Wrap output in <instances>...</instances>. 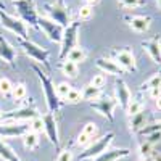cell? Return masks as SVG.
Masks as SVG:
<instances>
[{
	"label": "cell",
	"mask_w": 161,
	"mask_h": 161,
	"mask_svg": "<svg viewBox=\"0 0 161 161\" xmlns=\"http://www.w3.org/2000/svg\"><path fill=\"white\" fill-rule=\"evenodd\" d=\"M32 71L36 73V76L39 77V82L42 86V92H44V97H45V103H47V108L48 111L52 113H58L61 110V106L64 105L63 100H60V97L57 95V89H55V84L50 77V74L42 68L40 64H32Z\"/></svg>",
	"instance_id": "6da1fadb"
},
{
	"label": "cell",
	"mask_w": 161,
	"mask_h": 161,
	"mask_svg": "<svg viewBox=\"0 0 161 161\" xmlns=\"http://www.w3.org/2000/svg\"><path fill=\"white\" fill-rule=\"evenodd\" d=\"M18 42H19V47L23 48V52L31 60H34L36 64H40L47 73L50 71V52L47 48L37 45L36 42H32L29 39H18Z\"/></svg>",
	"instance_id": "7a4b0ae2"
},
{
	"label": "cell",
	"mask_w": 161,
	"mask_h": 161,
	"mask_svg": "<svg viewBox=\"0 0 161 161\" xmlns=\"http://www.w3.org/2000/svg\"><path fill=\"white\" fill-rule=\"evenodd\" d=\"M44 10L48 15V18L52 21L58 23L63 28H68V26L73 23L71 19V11H69V7H66L63 0H57V2H48V3H44Z\"/></svg>",
	"instance_id": "3957f363"
},
{
	"label": "cell",
	"mask_w": 161,
	"mask_h": 161,
	"mask_svg": "<svg viewBox=\"0 0 161 161\" xmlns=\"http://www.w3.org/2000/svg\"><path fill=\"white\" fill-rule=\"evenodd\" d=\"M113 139H114V132H106L100 139L93 140L87 148H84L82 153H79V161H86V159L92 161L93 158H97L98 155H102L103 152L108 150V147L111 145Z\"/></svg>",
	"instance_id": "277c9868"
},
{
	"label": "cell",
	"mask_w": 161,
	"mask_h": 161,
	"mask_svg": "<svg viewBox=\"0 0 161 161\" xmlns=\"http://www.w3.org/2000/svg\"><path fill=\"white\" fill-rule=\"evenodd\" d=\"M15 10L18 11L19 18L31 28L39 29V13L36 10L34 0H16L15 2Z\"/></svg>",
	"instance_id": "5b68a950"
},
{
	"label": "cell",
	"mask_w": 161,
	"mask_h": 161,
	"mask_svg": "<svg viewBox=\"0 0 161 161\" xmlns=\"http://www.w3.org/2000/svg\"><path fill=\"white\" fill-rule=\"evenodd\" d=\"M0 23L5 29L11 31L16 34L18 39H28V24H26L21 18H16L13 15H8L5 10L0 11Z\"/></svg>",
	"instance_id": "8992f818"
},
{
	"label": "cell",
	"mask_w": 161,
	"mask_h": 161,
	"mask_svg": "<svg viewBox=\"0 0 161 161\" xmlns=\"http://www.w3.org/2000/svg\"><path fill=\"white\" fill-rule=\"evenodd\" d=\"M79 21H73L68 28H64L63 39H61V47H60V60H64L68 53L77 45V31H79Z\"/></svg>",
	"instance_id": "52a82bcc"
},
{
	"label": "cell",
	"mask_w": 161,
	"mask_h": 161,
	"mask_svg": "<svg viewBox=\"0 0 161 161\" xmlns=\"http://www.w3.org/2000/svg\"><path fill=\"white\" fill-rule=\"evenodd\" d=\"M116 98L111 95H103L97 100L90 102V106L95 110L98 114H102L103 118H106L110 123H114V108H116Z\"/></svg>",
	"instance_id": "ba28073f"
},
{
	"label": "cell",
	"mask_w": 161,
	"mask_h": 161,
	"mask_svg": "<svg viewBox=\"0 0 161 161\" xmlns=\"http://www.w3.org/2000/svg\"><path fill=\"white\" fill-rule=\"evenodd\" d=\"M39 29L42 31L50 42H55V44H61V39H63V32H64V28L60 26L58 23L52 21L50 18H45V16H40L39 18Z\"/></svg>",
	"instance_id": "9c48e42d"
},
{
	"label": "cell",
	"mask_w": 161,
	"mask_h": 161,
	"mask_svg": "<svg viewBox=\"0 0 161 161\" xmlns=\"http://www.w3.org/2000/svg\"><path fill=\"white\" fill-rule=\"evenodd\" d=\"M39 116V111L34 105H24L18 110H11L3 113V121H18V123H31Z\"/></svg>",
	"instance_id": "30bf717a"
},
{
	"label": "cell",
	"mask_w": 161,
	"mask_h": 161,
	"mask_svg": "<svg viewBox=\"0 0 161 161\" xmlns=\"http://www.w3.org/2000/svg\"><path fill=\"white\" fill-rule=\"evenodd\" d=\"M26 132H29V123L7 121L5 124H0V139H15V137H23Z\"/></svg>",
	"instance_id": "8fae6325"
},
{
	"label": "cell",
	"mask_w": 161,
	"mask_h": 161,
	"mask_svg": "<svg viewBox=\"0 0 161 161\" xmlns=\"http://www.w3.org/2000/svg\"><path fill=\"white\" fill-rule=\"evenodd\" d=\"M44 119V132H45V136L47 139L53 143L58 148L60 147V134H58V121H57V114L55 113H45L42 116Z\"/></svg>",
	"instance_id": "7c38bea8"
},
{
	"label": "cell",
	"mask_w": 161,
	"mask_h": 161,
	"mask_svg": "<svg viewBox=\"0 0 161 161\" xmlns=\"http://www.w3.org/2000/svg\"><path fill=\"white\" fill-rule=\"evenodd\" d=\"M113 60H114L124 71H130V73L137 71L136 57H134V53H132L129 48H123V50L113 52Z\"/></svg>",
	"instance_id": "4fadbf2b"
},
{
	"label": "cell",
	"mask_w": 161,
	"mask_h": 161,
	"mask_svg": "<svg viewBox=\"0 0 161 161\" xmlns=\"http://www.w3.org/2000/svg\"><path fill=\"white\" fill-rule=\"evenodd\" d=\"M123 18L129 28L136 32H147L150 29L152 18L148 15H124Z\"/></svg>",
	"instance_id": "5bb4252c"
},
{
	"label": "cell",
	"mask_w": 161,
	"mask_h": 161,
	"mask_svg": "<svg viewBox=\"0 0 161 161\" xmlns=\"http://www.w3.org/2000/svg\"><path fill=\"white\" fill-rule=\"evenodd\" d=\"M142 47L148 53V57L152 58L153 63L161 64V36H155L152 39L142 40Z\"/></svg>",
	"instance_id": "9a60e30c"
},
{
	"label": "cell",
	"mask_w": 161,
	"mask_h": 161,
	"mask_svg": "<svg viewBox=\"0 0 161 161\" xmlns=\"http://www.w3.org/2000/svg\"><path fill=\"white\" fill-rule=\"evenodd\" d=\"M95 66L98 69H102L105 74H111V76H116V77H121L123 74H126V71L121 68L113 58H97Z\"/></svg>",
	"instance_id": "2e32d148"
},
{
	"label": "cell",
	"mask_w": 161,
	"mask_h": 161,
	"mask_svg": "<svg viewBox=\"0 0 161 161\" xmlns=\"http://www.w3.org/2000/svg\"><path fill=\"white\" fill-rule=\"evenodd\" d=\"M114 90H116V102H118V105L126 111L127 105H129V102L132 98V93H130L127 84L124 82L123 79H118L116 84H114Z\"/></svg>",
	"instance_id": "e0dca14e"
},
{
	"label": "cell",
	"mask_w": 161,
	"mask_h": 161,
	"mask_svg": "<svg viewBox=\"0 0 161 161\" xmlns=\"http://www.w3.org/2000/svg\"><path fill=\"white\" fill-rule=\"evenodd\" d=\"M0 60H3L11 68L15 66V60H16V48L3 36H0Z\"/></svg>",
	"instance_id": "ac0fdd59"
},
{
	"label": "cell",
	"mask_w": 161,
	"mask_h": 161,
	"mask_svg": "<svg viewBox=\"0 0 161 161\" xmlns=\"http://www.w3.org/2000/svg\"><path fill=\"white\" fill-rule=\"evenodd\" d=\"M148 124V110H142L129 118V130L132 134H140V130Z\"/></svg>",
	"instance_id": "d6986e66"
},
{
	"label": "cell",
	"mask_w": 161,
	"mask_h": 161,
	"mask_svg": "<svg viewBox=\"0 0 161 161\" xmlns=\"http://www.w3.org/2000/svg\"><path fill=\"white\" fill-rule=\"evenodd\" d=\"M129 155H130L129 148H108L97 158H93L92 161H118V159L127 158Z\"/></svg>",
	"instance_id": "ffe728a7"
},
{
	"label": "cell",
	"mask_w": 161,
	"mask_h": 161,
	"mask_svg": "<svg viewBox=\"0 0 161 161\" xmlns=\"http://www.w3.org/2000/svg\"><path fill=\"white\" fill-rule=\"evenodd\" d=\"M60 69L68 79H76L79 76V64H76V63H73L69 60H61Z\"/></svg>",
	"instance_id": "44dd1931"
},
{
	"label": "cell",
	"mask_w": 161,
	"mask_h": 161,
	"mask_svg": "<svg viewBox=\"0 0 161 161\" xmlns=\"http://www.w3.org/2000/svg\"><path fill=\"white\" fill-rule=\"evenodd\" d=\"M86 58H87V53H86V50L80 47V45H76L69 53H68V57H66L64 60H69V61H73V63H76V64H79V63H82V61H86Z\"/></svg>",
	"instance_id": "7402d4cb"
},
{
	"label": "cell",
	"mask_w": 161,
	"mask_h": 161,
	"mask_svg": "<svg viewBox=\"0 0 161 161\" xmlns=\"http://www.w3.org/2000/svg\"><path fill=\"white\" fill-rule=\"evenodd\" d=\"M0 158H2L3 161H23L16 155V152H13L3 140H0Z\"/></svg>",
	"instance_id": "603a6c76"
},
{
	"label": "cell",
	"mask_w": 161,
	"mask_h": 161,
	"mask_svg": "<svg viewBox=\"0 0 161 161\" xmlns=\"http://www.w3.org/2000/svg\"><path fill=\"white\" fill-rule=\"evenodd\" d=\"M152 89H161V69L158 73H155L147 82H143L140 86V90L139 92H143V90H152Z\"/></svg>",
	"instance_id": "cb8c5ba5"
},
{
	"label": "cell",
	"mask_w": 161,
	"mask_h": 161,
	"mask_svg": "<svg viewBox=\"0 0 161 161\" xmlns=\"http://www.w3.org/2000/svg\"><path fill=\"white\" fill-rule=\"evenodd\" d=\"M39 142H40V139H39V134H36V132H26L24 136H23V143H24V147L28 150H36L37 147H39Z\"/></svg>",
	"instance_id": "d4e9b609"
},
{
	"label": "cell",
	"mask_w": 161,
	"mask_h": 161,
	"mask_svg": "<svg viewBox=\"0 0 161 161\" xmlns=\"http://www.w3.org/2000/svg\"><path fill=\"white\" fill-rule=\"evenodd\" d=\"M102 97V89H97V87H93V86H86L84 90H82V98L86 102H93V100H97Z\"/></svg>",
	"instance_id": "484cf974"
},
{
	"label": "cell",
	"mask_w": 161,
	"mask_h": 161,
	"mask_svg": "<svg viewBox=\"0 0 161 161\" xmlns=\"http://www.w3.org/2000/svg\"><path fill=\"white\" fill-rule=\"evenodd\" d=\"M26 95H28V87H26L24 82H18L15 84V87H13V92H11V98L15 102H21L26 98Z\"/></svg>",
	"instance_id": "4316f807"
},
{
	"label": "cell",
	"mask_w": 161,
	"mask_h": 161,
	"mask_svg": "<svg viewBox=\"0 0 161 161\" xmlns=\"http://www.w3.org/2000/svg\"><path fill=\"white\" fill-rule=\"evenodd\" d=\"M143 110V102L140 100V97H136V98H130L129 105H127V108H126V113L127 116H134V114H137L139 111Z\"/></svg>",
	"instance_id": "83f0119b"
},
{
	"label": "cell",
	"mask_w": 161,
	"mask_h": 161,
	"mask_svg": "<svg viewBox=\"0 0 161 161\" xmlns=\"http://www.w3.org/2000/svg\"><path fill=\"white\" fill-rule=\"evenodd\" d=\"M80 102H84L82 92L77 90V89H71L69 93H68V95L64 97V100H63V103H68V105H77V103H80Z\"/></svg>",
	"instance_id": "f1b7e54d"
},
{
	"label": "cell",
	"mask_w": 161,
	"mask_h": 161,
	"mask_svg": "<svg viewBox=\"0 0 161 161\" xmlns=\"http://www.w3.org/2000/svg\"><path fill=\"white\" fill-rule=\"evenodd\" d=\"M13 87H15V84H13L8 77L0 76V93H2L3 97H11Z\"/></svg>",
	"instance_id": "f546056e"
},
{
	"label": "cell",
	"mask_w": 161,
	"mask_h": 161,
	"mask_svg": "<svg viewBox=\"0 0 161 161\" xmlns=\"http://www.w3.org/2000/svg\"><path fill=\"white\" fill-rule=\"evenodd\" d=\"M153 152H155V147L152 145V143H148V142H142L140 145H139V153H140V158H143V159H147L148 161L150 158H152V155H153Z\"/></svg>",
	"instance_id": "4dcf8cb0"
},
{
	"label": "cell",
	"mask_w": 161,
	"mask_h": 161,
	"mask_svg": "<svg viewBox=\"0 0 161 161\" xmlns=\"http://www.w3.org/2000/svg\"><path fill=\"white\" fill-rule=\"evenodd\" d=\"M118 3L126 10H134V8L143 7L147 3V0H118Z\"/></svg>",
	"instance_id": "1f68e13d"
},
{
	"label": "cell",
	"mask_w": 161,
	"mask_h": 161,
	"mask_svg": "<svg viewBox=\"0 0 161 161\" xmlns=\"http://www.w3.org/2000/svg\"><path fill=\"white\" fill-rule=\"evenodd\" d=\"M153 132H161V119L159 121H153V123H148L140 130L142 136H148V134H153Z\"/></svg>",
	"instance_id": "d6a6232c"
},
{
	"label": "cell",
	"mask_w": 161,
	"mask_h": 161,
	"mask_svg": "<svg viewBox=\"0 0 161 161\" xmlns=\"http://www.w3.org/2000/svg\"><path fill=\"white\" fill-rule=\"evenodd\" d=\"M29 130L36 132V134H42L44 132V119H42V116H37V118H34L29 123Z\"/></svg>",
	"instance_id": "836d02e7"
},
{
	"label": "cell",
	"mask_w": 161,
	"mask_h": 161,
	"mask_svg": "<svg viewBox=\"0 0 161 161\" xmlns=\"http://www.w3.org/2000/svg\"><path fill=\"white\" fill-rule=\"evenodd\" d=\"M55 89H57V95L60 97V100H64V97L68 95L73 87H71L69 82H60V84L55 86Z\"/></svg>",
	"instance_id": "e575fe53"
},
{
	"label": "cell",
	"mask_w": 161,
	"mask_h": 161,
	"mask_svg": "<svg viewBox=\"0 0 161 161\" xmlns=\"http://www.w3.org/2000/svg\"><path fill=\"white\" fill-rule=\"evenodd\" d=\"M92 15H93V8L89 7V5H82V7L79 8V11H77V16H79L80 21H87V19H90Z\"/></svg>",
	"instance_id": "d590c367"
},
{
	"label": "cell",
	"mask_w": 161,
	"mask_h": 161,
	"mask_svg": "<svg viewBox=\"0 0 161 161\" xmlns=\"http://www.w3.org/2000/svg\"><path fill=\"white\" fill-rule=\"evenodd\" d=\"M80 132H84L86 136H89V137H92V139H95V136H97V132H98V127H97V124L95 123H86L84 124V127H82V130Z\"/></svg>",
	"instance_id": "8d00e7d4"
},
{
	"label": "cell",
	"mask_w": 161,
	"mask_h": 161,
	"mask_svg": "<svg viewBox=\"0 0 161 161\" xmlns=\"http://www.w3.org/2000/svg\"><path fill=\"white\" fill-rule=\"evenodd\" d=\"M92 142H93V139L89 137V136H86L84 132H80L79 136H77V139H76V145L80 147V148H87V147H89Z\"/></svg>",
	"instance_id": "74e56055"
},
{
	"label": "cell",
	"mask_w": 161,
	"mask_h": 161,
	"mask_svg": "<svg viewBox=\"0 0 161 161\" xmlns=\"http://www.w3.org/2000/svg\"><path fill=\"white\" fill-rule=\"evenodd\" d=\"M105 84H106V76L105 74H93V77L90 79V86L97 87V89H102Z\"/></svg>",
	"instance_id": "f35d334b"
},
{
	"label": "cell",
	"mask_w": 161,
	"mask_h": 161,
	"mask_svg": "<svg viewBox=\"0 0 161 161\" xmlns=\"http://www.w3.org/2000/svg\"><path fill=\"white\" fill-rule=\"evenodd\" d=\"M57 161H73V152L69 148H64L58 153L57 156Z\"/></svg>",
	"instance_id": "ab89813d"
},
{
	"label": "cell",
	"mask_w": 161,
	"mask_h": 161,
	"mask_svg": "<svg viewBox=\"0 0 161 161\" xmlns=\"http://www.w3.org/2000/svg\"><path fill=\"white\" fill-rule=\"evenodd\" d=\"M145 137H147V142L155 147L156 143L161 142V132H153V134H148V136H145Z\"/></svg>",
	"instance_id": "60d3db41"
},
{
	"label": "cell",
	"mask_w": 161,
	"mask_h": 161,
	"mask_svg": "<svg viewBox=\"0 0 161 161\" xmlns=\"http://www.w3.org/2000/svg\"><path fill=\"white\" fill-rule=\"evenodd\" d=\"M148 92H150V97H152L153 100H156V98L161 97V89H152V90H148Z\"/></svg>",
	"instance_id": "b9f144b4"
},
{
	"label": "cell",
	"mask_w": 161,
	"mask_h": 161,
	"mask_svg": "<svg viewBox=\"0 0 161 161\" xmlns=\"http://www.w3.org/2000/svg\"><path fill=\"white\" fill-rule=\"evenodd\" d=\"M102 2V0H84V5H89V7H95V5H98Z\"/></svg>",
	"instance_id": "7bdbcfd3"
},
{
	"label": "cell",
	"mask_w": 161,
	"mask_h": 161,
	"mask_svg": "<svg viewBox=\"0 0 161 161\" xmlns=\"http://www.w3.org/2000/svg\"><path fill=\"white\" fill-rule=\"evenodd\" d=\"M150 159H152V161H161V152H158V150H155Z\"/></svg>",
	"instance_id": "ee69618b"
},
{
	"label": "cell",
	"mask_w": 161,
	"mask_h": 161,
	"mask_svg": "<svg viewBox=\"0 0 161 161\" xmlns=\"http://www.w3.org/2000/svg\"><path fill=\"white\" fill-rule=\"evenodd\" d=\"M155 106H156V110H159V111H161V97L155 100Z\"/></svg>",
	"instance_id": "f6af8a7d"
},
{
	"label": "cell",
	"mask_w": 161,
	"mask_h": 161,
	"mask_svg": "<svg viewBox=\"0 0 161 161\" xmlns=\"http://www.w3.org/2000/svg\"><path fill=\"white\" fill-rule=\"evenodd\" d=\"M2 121H3V111H0V124H2Z\"/></svg>",
	"instance_id": "bcb514c9"
},
{
	"label": "cell",
	"mask_w": 161,
	"mask_h": 161,
	"mask_svg": "<svg viewBox=\"0 0 161 161\" xmlns=\"http://www.w3.org/2000/svg\"><path fill=\"white\" fill-rule=\"evenodd\" d=\"M2 10H5V5H3V2H0V11Z\"/></svg>",
	"instance_id": "7dc6e473"
},
{
	"label": "cell",
	"mask_w": 161,
	"mask_h": 161,
	"mask_svg": "<svg viewBox=\"0 0 161 161\" xmlns=\"http://www.w3.org/2000/svg\"><path fill=\"white\" fill-rule=\"evenodd\" d=\"M155 2H156V5H158V7L161 8V0H155Z\"/></svg>",
	"instance_id": "c3c4849f"
},
{
	"label": "cell",
	"mask_w": 161,
	"mask_h": 161,
	"mask_svg": "<svg viewBox=\"0 0 161 161\" xmlns=\"http://www.w3.org/2000/svg\"><path fill=\"white\" fill-rule=\"evenodd\" d=\"M137 161H147V159H143V158H140V159H137Z\"/></svg>",
	"instance_id": "681fc988"
},
{
	"label": "cell",
	"mask_w": 161,
	"mask_h": 161,
	"mask_svg": "<svg viewBox=\"0 0 161 161\" xmlns=\"http://www.w3.org/2000/svg\"><path fill=\"white\" fill-rule=\"evenodd\" d=\"M15 2H16V0H15Z\"/></svg>",
	"instance_id": "f907efd6"
}]
</instances>
